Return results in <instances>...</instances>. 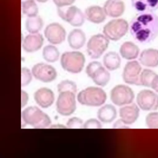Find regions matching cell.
I'll return each mask as SVG.
<instances>
[{
	"mask_svg": "<svg viewBox=\"0 0 158 158\" xmlns=\"http://www.w3.org/2000/svg\"><path fill=\"white\" fill-rule=\"evenodd\" d=\"M131 36L141 43H148L158 36V16L153 12H139L129 25Z\"/></svg>",
	"mask_w": 158,
	"mask_h": 158,
	"instance_id": "6da1fadb",
	"label": "cell"
},
{
	"mask_svg": "<svg viewBox=\"0 0 158 158\" xmlns=\"http://www.w3.org/2000/svg\"><path fill=\"white\" fill-rule=\"evenodd\" d=\"M22 120L27 125L35 128L49 127L51 120L49 116L36 106H29L22 112Z\"/></svg>",
	"mask_w": 158,
	"mask_h": 158,
	"instance_id": "7a4b0ae2",
	"label": "cell"
},
{
	"mask_svg": "<svg viewBox=\"0 0 158 158\" xmlns=\"http://www.w3.org/2000/svg\"><path fill=\"white\" fill-rule=\"evenodd\" d=\"M106 99V93L102 88L96 86L87 87L77 95V100L80 104L91 107L102 106Z\"/></svg>",
	"mask_w": 158,
	"mask_h": 158,
	"instance_id": "3957f363",
	"label": "cell"
},
{
	"mask_svg": "<svg viewBox=\"0 0 158 158\" xmlns=\"http://www.w3.org/2000/svg\"><path fill=\"white\" fill-rule=\"evenodd\" d=\"M60 61L64 70L71 73H78L84 67L85 57L81 52L68 51L61 55Z\"/></svg>",
	"mask_w": 158,
	"mask_h": 158,
	"instance_id": "277c9868",
	"label": "cell"
},
{
	"mask_svg": "<svg viewBox=\"0 0 158 158\" xmlns=\"http://www.w3.org/2000/svg\"><path fill=\"white\" fill-rule=\"evenodd\" d=\"M129 25L123 19H115L107 22L103 27L104 35L112 41H118L126 35Z\"/></svg>",
	"mask_w": 158,
	"mask_h": 158,
	"instance_id": "5b68a950",
	"label": "cell"
},
{
	"mask_svg": "<svg viewBox=\"0 0 158 158\" xmlns=\"http://www.w3.org/2000/svg\"><path fill=\"white\" fill-rule=\"evenodd\" d=\"M57 9L59 16L73 27H81L85 22V15L77 6L71 5Z\"/></svg>",
	"mask_w": 158,
	"mask_h": 158,
	"instance_id": "8992f818",
	"label": "cell"
},
{
	"mask_svg": "<svg viewBox=\"0 0 158 158\" xmlns=\"http://www.w3.org/2000/svg\"><path fill=\"white\" fill-rule=\"evenodd\" d=\"M76 107L75 93L69 91L59 93L56 101V110L60 115H70L75 112Z\"/></svg>",
	"mask_w": 158,
	"mask_h": 158,
	"instance_id": "52a82bcc",
	"label": "cell"
},
{
	"mask_svg": "<svg viewBox=\"0 0 158 158\" xmlns=\"http://www.w3.org/2000/svg\"><path fill=\"white\" fill-rule=\"evenodd\" d=\"M109 40L102 34L92 36L86 45V51L91 59L99 58L109 46Z\"/></svg>",
	"mask_w": 158,
	"mask_h": 158,
	"instance_id": "ba28073f",
	"label": "cell"
},
{
	"mask_svg": "<svg viewBox=\"0 0 158 158\" xmlns=\"http://www.w3.org/2000/svg\"><path fill=\"white\" fill-rule=\"evenodd\" d=\"M110 98L113 104L118 106H123L132 103L135 94L128 86L118 85L111 89Z\"/></svg>",
	"mask_w": 158,
	"mask_h": 158,
	"instance_id": "9c48e42d",
	"label": "cell"
},
{
	"mask_svg": "<svg viewBox=\"0 0 158 158\" xmlns=\"http://www.w3.org/2000/svg\"><path fill=\"white\" fill-rule=\"evenodd\" d=\"M136 103L143 110H155L158 109V94L149 89H143L136 96Z\"/></svg>",
	"mask_w": 158,
	"mask_h": 158,
	"instance_id": "30bf717a",
	"label": "cell"
},
{
	"mask_svg": "<svg viewBox=\"0 0 158 158\" xmlns=\"http://www.w3.org/2000/svg\"><path fill=\"white\" fill-rule=\"evenodd\" d=\"M31 72L33 76L36 80L44 83H49L54 81L57 75L54 67L43 62L34 65L31 69Z\"/></svg>",
	"mask_w": 158,
	"mask_h": 158,
	"instance_id": "8fae6325",
	"label": "cell"
},
{
	"mask_svg": "<svg viewBox=\"0 0 158 158\" xmlns=\"http://www.w3.org/2000/svg\"><path fill=\"white\" fill-rule=\"evenodd\" d=\"M141 69V66L138 61L131 60L128 62L123 70V80L127 84L141 85L139 79Z\"/></svg>",
	"mask_w": 158,
	"mask_h": 158,
	"instance_id": "7c38bea8",
	"label": "cell"
},
{
	"mask_svg": "<svg viewBox=\"0 0 158 158\" xmlns=\"http://www.w3.org/2000/svg\"><path fill=\"white\" fill-rule=\"evenodd\" d=\"M44 36L52 44H61L65 39V28L59 23L53 22L48 25L44 31Z\"/></svg>",
	"mask_w": 158,
	"mask_h": 158,
	"instance_id": "4fadbf2b",
	"label": "cell"
},
{
	"mask_svg": "<svg viewBox=\"0 0 158 158\" xmlns=\"http://www.w3.org/2000/svg\"><path fill=\"white\" fill-rule=\"evenodd\" d=\"M139 107L138 104L131 103L123 106L119 109L120 119L126 125H131L138 119L139 115Z\"/></svg>",
	"mask_w": 158,
	"mask_h": 158,
	"instance_id": "5bb4252c",
	"label": "cell"
},
{
	"mask_svg": "<svg viewBox=\"0 0 158 158\" xmlns=\"http://www.w3.org/2000/svg\"><path fill=\"white\" fill-rule=\"evenodd\" d=\"M34 100L42 108H48L52 105L54 101L53 91L46 87L38 89L34 93Z\"/></svg>",
	"mask_w": 158,
	"mask_h": 158,
	"instance_id": "9a60e30c",
	"label": "cell"
},
{
	"mask_svg": "<svg viewBox=\"0 0 158 158\" xmlns=\"http://www.w3.org/2000/svg\"><path fill=\"white\" fill-rule=\"evenodd\" d=\"M44 38L40 33H30L27 35L22 41V46L27 52H34L42 47Z\"/></svg>",
	"mask_w": 158,
	"mask_h": 158,
	"instance_id": "2e32d148",
	"label": "cell"
},
{
	"mask_svg": "<svg viewBox=\"0 0 158 158\" xmlns=\"http://www.w3.org/2000/svg\"><path fill=\"white\" fill-rule=\"evenodd\" d=\"M103 8L107 16L116 18L124 13L125 4L120 0H107Z\"/></svg>",
	"mask_w": 158,
	"mask_h": 158,
	"instance_id": "e0dca14e",
	"label": "cell"
},
{
	"mask_svg": "<svg viewBox=\"0 0 158 158\" xmlns=\"http://www.w3.org/2000/svg\"><path fill=\"white\" fill-rule=\"evenodd\" d=\"M86 19L94 23H102L106 19V14L103 7L99 6H90L85 11Z\"/></svg>",
	"mask_w": 158,
	"mask_h": 158,
	"instance_id": "ac0fdd59",
	"label": "cell"
},
{
	"mask_svg": "<svg viewBox=\"0 0 158 158\" xmlns=\"http://www.w3.org/2000/svg\"><path fill=\"white\" fill-rule=\"evenodd\" d=\"M139 61L144 66L156 67L158 66V49L148 48L144 49L139 57Z\"/></svg>",
	"mask_w": 158,
	"mask_h": 158,
	"instance_id": "d6986e66",
	"label": "cell"
},
{
	"mask_svg": "<svg viewBox=\"0 0 158 158\" xmlns=\"http://www.w3.org/2000/svg\"><path fill=\"white\" fill-rule=\"evenodd\" d=\"M67 41L69 46L73 49L81 48L86 41V35L83 30L78 28L72 30L69 34Z\"/></svg>",
	"mask_w": 158,
	"mask_h": 158,
	"instance_id": "ffe728a7",
	"label": "cell"
},
{
	"mask_svg": "<svg viewBox=\"0 0 158 158\" xmlns=\"http://www.w3.org/2000/svg\"><path fill=\"white\" fill-rule=\"evenodd\" d=\"M98 119L103 123H110L117 117L116 108L112 104H105L99 109L97 112Z\"/></svg>",
	"mask_w": 158,
	"mask_h": 158,
	"instance_id": "44dd1931",
	"label": "cell"
},
{
	"mask_svg": "<svg viewBox=\"0 0 158 158\" xmlns=\"http://www.w3.org/2000/svg\"><path fill=\"white\" fill-rule=\"evenodd\" d=\"M132 7L139 12H153L158 9V0H131Z\"/></svg>",
	"mask_w": 158,
	"mask_h": 158,
	"instance_id": "7402d4cb",
	"label": "cell"
},
{
	"mask_svg": "<svg viewBox=\"0 0 158 158\" xmlns=\"http://www.w3.org/2000/svg\"><path fill=\"white\" fill-rule=\"evenodd\" d=\"M119 51L123 58L127 60H133L138 56L139 49L133 42L126 41L121 45Z\"/></svg>",
	"mask_w": 158,
	"mask_h": 158,
	"instance_id": "603a6c76",
	"label": "cell"
},
{
	"mask_svg": "<svg viewBox=\"0 0 158 158\" xmlns=\"http://www.w3.org/2000/svg\"><path fill=\"white\" fill-rule=\"evenodd\" d=\"M120 64V57L116 52L110 51L104 56L103 64L108 70L114 71L118 69Z\"/></svg>",
	"mask_w": 158,
	"mask_h": 158,
	"instance_id": "cb8c5ba5",
	"label": "cell"
},
{
	"mask_svg": "<svg viewBox=\"0 0 158 158\" xmlns=\"http://www.w3.org/2000/svg\"><path fill=\"white\" fill-rule=\"evenodd\" d=\"M91 78L96 85L105 86L110 80V75L109 70L102 65L94 72Z\"/></svg>",
	"mask_w": 158,
	"mask_h": 158,
	"instance_id": "d4e9b609",
	"label": "cell"
},
{
	"mask_svg": "<svg viewBox=\"0 0 158 158\" xmlns=\"http://www.w3.org/2000/svg\"><path fill=\"white\" fill-rule=\"evenodd\" d=\"M43 27V20L39 15L28 17L25 22L26 30L30 33H38Z\"/></svg>",
	"mask_w": 158,
	"mask_h": 158,
	"instance_id": "484cf974",
	"label": "cell"
},
{
	"mask_svg": "<svg viewBox=\"0 0 158 158\" xmlns=\"http://www.w3.org/2000/svg\"><path fill=\"white\" fill-rule=\"evenodd\" d=\"M59 54L60 53L58 49L52 44L44 46L42 51L43 59L50 63L57 61L59 58Z\"/></svg>",
	"mask_w": 158,
	"mask_h": 158,
	"instance_id": "4316f807",
	"label": "cell"
},
{
	"mask_svg": "<svg viewBox=\"0 0 158 158\" xmlns=\"http://www.w3.org/2000/svg\"><path fill=\"white\" fill-rule=\"evenodd\" d=\"M22 13L27 17H33L38 14V7L34 0H28L22 2Z\"/></svg>",
	"mask_w": 158,
	"mask_h": 158,
	"instance_id": "83f0119b",
	"label": "cell"
},
{
	"mask_svg": "<svg viewBox=\"0 0 158 158\" xmlns=\"http://www.w3.org/2000/svg\"><path fill=\"white\" fill-rule=\"evenodd\" d=\"M156 74L151 69H145L143 70L140 74V85L146 87H151L152 81Z\"/></svg>",
	"mask_w": 158,
	"mask_h": 158,
	"instance_id": "f1b7e54d",
	"label": "cell"
},
{
	"mask_svg": "<svg viewBox=\"0 0 158 158\" xmlns=\"http://www.w3.org/2000/svg\"><path fill=\"white\" fill-rule=\"evenodd\" d=\"M57 88L59 93L69 91L76 93L77 91V87L76 83L69 80H65L60 81L57 85Z\"/></svg>",
	"mask_w": 158,
	"mask_h": 158,
	"instance_id": "f546056e",
	"label": "cell"
},
{
	"mask_svg": "<svg viewBox=\"0 0 158 158\" xmlns=\"http://www.w3.org/2000/svg\"><path fill=\"white\" fill-rule=\"evenodd\" d=\"M146 126L149 128H158V112L149 113L145 119Z\"/></svg>",
	"mask_w": 158,
	"mask_h": 158,
	"instance_id": "4dcf8cb0",
	"label": "cell"
},
{
	"mask_svg": "<svg viewBox=\"0 0 158 158\" xmlns=\"http://www.w3.org/2000/svg\"><path fill=\"white\" fill-rule=\"evenodd\" d=\"M32 72L27 67L21 69V86L22 87L28 85L32 80Z\"/></svg>",
	"mask_w": 158,
	"mask_h": 158,
	"instance_id": "1f68e13d",
	"label": "cell"
},
{
	"mask_svg": "<svg viewBox=\"0 0 158 158\" xmlns=\"http://www.w3.org/2000/svg\"><path fill=\"white\" fill-rule=\"evenodd\" d=\"M83 120L77 117H73L70 118L67 123V127L69 128H83Z\"/></svg>",
	"mask_w": 158,
	"mask_h": 158,
	"instance_id": "d6a6232c",
	"label": "cell"
},
{
	"mask_svg": "<svg viewBox=\"0 0 158 158\" xmlns=\"http://www.w3.org/2000/svg\"><path fill=\"white\" fill-rule=\"evenodd\" d=\"M99 120L96 118H90L87 120L83 124V128L85 129H101L102 128V125Z\"/></svg>",
	"mask_w": 158,
	"mask_h": 158,
	"instance_id": "836d02e7",
	"label": "cell"
},
{
	"mask_svg": "<svg viewBox=\"0 0 158 158\" xmlns=\"http://www.w3.org/2000/svg\"><path fill=\"white\" fill-rule=\"evenodd\" d=\"M101 66L102 64L101 62L98 61H93L88 64V65L86 66V73L89 78H91L93 73H94V72Z\"/></svg>",
	"mask_w": 158,
	"mask_h": 158,
	"instance_id": "e575fe53",
	"label": "cell"
},
{
	"mask_svg": "<svg viewBox=\"0 0 158 158\" xmlns=\"http://www.w3.org/2000/svg\"><path fill=\"white\" fill-rule=\"evenodd\" d=\"M52 1H53V2L57 6V7L71 6L75 1V0H52Z\"/></svg>",
	"mask_w": 158,
	"mask_h": 158,
	"instance_id": "d590c367",
	"label": "cell"
},
{
	"mask_svg": "<svg viewBox=\"0 0 158 158\" xmlns=\"http://www.w3.org/2000/svg\"><path fill=\"white\" fill-rule=\"evenodd\" d=\"M21 98H22V101H21V107L23 108L28 102V93L23 91H21Z\"/></svg>",
	"mask_w": 158,
	"mask_h": 158,
	"instance_id": "8d00e7d4",
	"label": "cell"
},
{
	"mask_svg": "<svg viewBox=\"0 0 158 158\" xmlns=\"http://www.w3.org/2000/svg\"><path fill=\"white\" fill-rule=\"evenodd\" d=\"M151 88L153 89L156 92L158 93V74H156V75L154 77L152 81Z\"/></svg>",
	"mask_w": 158,
	"mask_h": 158,
	"instance_id": "74e56055",
	"label": "cell"
},
{
	"mask_svg": "<svg viewBox=\"0 0 158 158\" xmlns=\"http://www.w3.org/2000/svg\"><path fill=\"white\" fill-rule=\"evenodd\" d=\"M125 125H126V124L124 123L121 119H120V120H117L115 123V124L113 126V127H114L115 128H127V127Z\"/></svg>",
	"mask_w": 158,
	"mask_h": 158,
	"instance_id": "f35d334b",
	"label": "cell"
},
{
	"mask_svg": "<svg viewBox=\"0 0 158 158\" xmlns=\"http://www.w3.org/2000/svg\"><path fill=\"white\" fill-rule=\"evenodd\" d=\"M51 128H67V127H65L64 125H59V124H56V125H54L51 126Z\"/></svg>",
	"mask_w": 158,
	"mask_h": 158,
	"instance_id": "ab89813d",
	"label": "cell"
},
{
	"mask_svg": "<svg viewBox=\"0 0 158 158\" xmlns=\"http://www.w3.org/2000/svg\"><path fill=\"white\" fill-rule=\"evenodd\" d=\"M37 1H38V2H42V3H43V2H47L48 0H36Z\"/></svg>",
	"mask_w": 158,
	"mask_h": 158,
	"instance_id": "60d3db41",
	"label": "cell"
},
{
	"mask_svg": "<svg viewBox=\"0 0 158 158\" xmlns=\"http://www.w3.org/2000/svg\"><path fill=\"white\" fill-rule=\"evenodd\" d=\"M28 1V0H22V2H23V1Z\"/></svg>",
	"mask_w": 158,
	"mask_h": 158,
	"instance_id": "b9f144b4",
	"label": "cell"
}]
</instances>
